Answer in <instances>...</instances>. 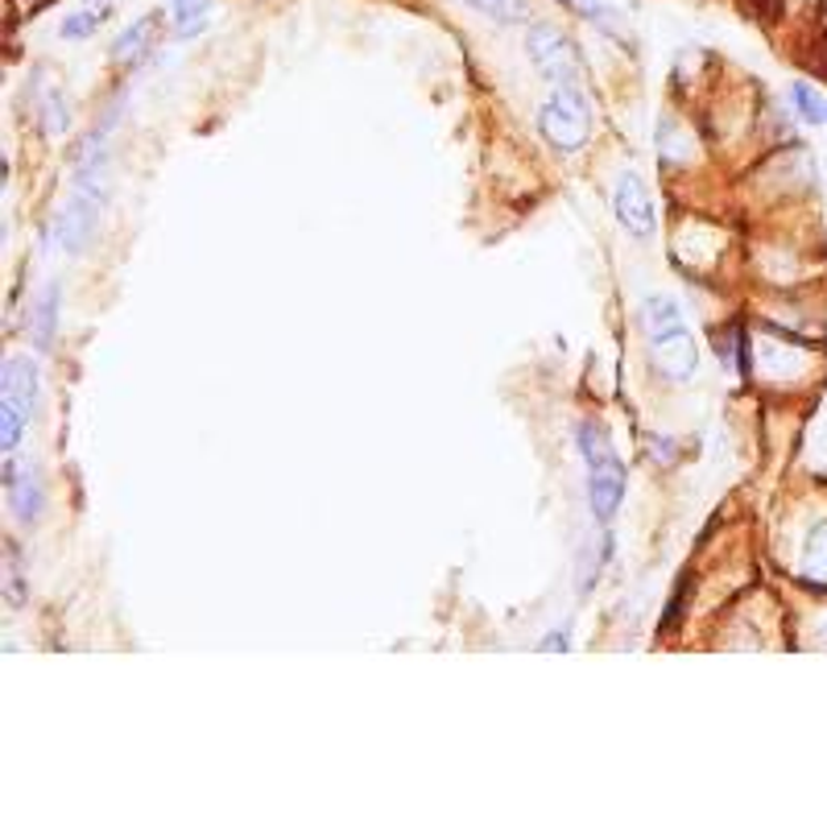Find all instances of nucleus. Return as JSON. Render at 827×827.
I'll use <instances>...</instances> for the list:
<instances>
[{
	"label": "nucleus",
	"instance_id": "obj_1",
	"mask_svg": "<svg viewBox=\"0 0 827 827\" xmlns=\"http://www.w3.org/2000/svg\"><path fill=\"white\" fill-rule=\"evenodd\" d=\"M104 166H108V154L104 149H92L79 162L75 170V187H71V199H66L63 216H59V245L66 252H83L92 245L95 228H100V211H104Z\"/></svg>",
	"mask_w": 827,
	"mask_h": 827
},
{
	"label": "nucleus",
	"instance_id": "obj_2",
	"mask_svg": "<svg viewBox=\"0 0 827 827\" xmlns=\"http://www.w3.org/2000/svg\"><path fill=\"white\" fill-rule=\"evenodd\" d=\"M538 133L555 154H579L592 137V104L583 87H550L538 108Z\"/></svg>",
	"mask_w": 827,
	"mask_h": 827
},
{
	"label": "nucleus",
	"instance_id": "obj_3",
	"mask_svg": "<svg viewBox=\"0 0 827 827\" xmlns=\"http://www.w3.org/2000/svg\"><path fill=\"white\" fill-rule=\"evenodd\" d=\"M38 410V364L33 356H9L0 364V447L17 452Z\"/></svg>",
	"mask_w": 827,
	"mask_h": 827
},
{
	"label": "nucleus",
	"instance_id": "obj_4",
	"mask_svg": "<svg viewBox=\"0 0 827 827\" xmlns=\"http://www.w3.org/2000/svg\"><path fill=\"white\" fill-rule=\"evenodd\" d=\"M526 54H530L534 71L547 79L550 87H583V54H579L576 38L562 33L559 25H547V21H534L526 30Z\"/></svg>",
	"mask_w": 827,
	"mask_h": 827
},
{
	"label": "nucleus",
	"instance_id": "obj_5",
	"mask_svg": "<svg viewBox=\"0 0 827 827\" xmlns=\"http://www.w3.org/2000/svg\"><path fill=\"white\" fill-rule=\"evenodd\" d=\"M612 216H617V224H621L633 240H650V236H654V228H658L654 199H650V190H645V183H641L638 174H621V178H617Z\"/></svg>",
	"mask_w": 827,
	"mask_h": 827
},
{
	"label": "nucleus",
	"instance_id": "obj_6",
	"mask_svg": "<svg viewBox=\"0 0 827 827\" xmlns=\"http://www.w3.org/2000/svg\"><path fill=\"white\" fill-rule=\"evenodd\" d=\"M650 360L671 385H691L695 373H700V344H695V335L688 328H679L671 335L650 340Z\"/></svg>",
	"mask_w": 827,
	"mask_h": 827
},
{
	"label": "nucleus",
	"instance_id": "obj_7",
	"mask_svg": "<svg viewBox=\"0 0 827 827\" xmlns=\"http://www.w3.org/2000/svg\"><path fill=\"white\" fill-rule=\"evenodd\" d=\"M4 484H9V509L17 514L21 526H33L42 509H46V488L33 464H9L4 468Z\"/></svg>",
	"mask_w": 827,
	"mask_h": 827
},
{
	"label": "nucleus",
	"instance_id": "obj_8",
	"mask_svg": "<svg viewBox=\"0 0 827 827\" xmlns=\"http://www.w3.org/2000/svg\"><path fill=\"white\" fill-rule=\"evenodd\" d=\"M624 464L612 455L604 464L588 468V505H592L596 521H612L621 514V500H624Z\"/></svg>",
	"mask_w": 827,
	"mask_h": 827
},
{
	"label": "nucleus",
	"instance_id": "obj_9",
	"mask_svg": "<svg viewBox=\"0 0 827 827\" xmlns=\"http://www.w3.org/2000/svg\"><path fill=\"white\" fill-rule=\"evenodd\" d=\"M162 17H166V13L137 17V21H133V25H128L116 42H112V66L133 71V66L145 63V59H149V50L157 46V38H162Z\"/></svg>",
	"mask_w": 827,
	"mask_h": 827
},
{
	"label": "nucleus",
	"instance_id": "obj_10",
	"mask_svg": "<svg viewBox=\"0 0 827 827\" xmlns=\"http://www.w3.org/2000/svg\"><path fill=\"white\" fill-rule=\"evenodd\" d=\"M59 302H63V286H59V281H46V290L33 298L30 335H33V348H42V352L54 344V331H59Z\"/></svg>",
	"mask_w": 827,
	"mask_h": 827
},
{
	"label": "nucleus",
	"instance_id": "obj_11",
	"mask_svg": "<svg viewBox=\"0 0 827 827\" xmlns=\"http://www.w3.org/2000/svg\"><path fill=\"white\" fill-rule=\"evenodd\" d=\"M641 328H645L650 340H658V335H671V331L688 328V319H683V307L671 294H650L641 302Z\"/></svg>",
	"mask_w": 827,
	"mask_h": 827
},
{
	"label": "nucleus",
	"instance_id": "obj_12",
	"mask_svg": "<svg viewBox=\"0 0 827 827\" xmlns=\"http://www.w3.org/2000/svg\"><path fill=\"white\" fill-rule=\"evenodd\" d=\"M166 4H170V30L183 42L199 38L207 30V21H211V0H166Z\"/></svg>",
	"mask_w": 827,
	"mask_h": 827
},
{
	"label": "nucleus",
	"instance_id": "obj_13",
	"mask_svg": "<svg viewBox=\"0 0 827 827\" xmlns=\"http://www.w3.org/2000/svg\"><path fill=\"white\" fill-rule=\"evenodd\" d=\"M476 13H484L488 21H500V25H526L530 21V0H464Z\"/></svg>",
	"mask_w": 827,
	"mask_h": 827
},
{
	"label": "nucleus",
	"instance_id": "obj_14",
	"mask_svg": "<svg viewBox=\"0 0 827 827\" xmlns=\"http://www.w3.org/2000/svg\"><path fill=\"white\" fill-rule=\"evenodd\" d=\"M579 455L588 459V468H596V464H604V459H612V443H609V431L600 426V422H583L579 426Z\"/></svg>",
	"mask_w": 827,
	"mask_h": 827
},
{
	"label": "nucleus",
	"instance_id": "obj_15",
	"mask_svg": "<svg viewBox=\"0 0 827 827\" xmlns=\"http://www.w3.org/2000/svg\"><path fill=\"white\" fill-rule=\"evenodd\" d=\"M104 17H108V9H95V4H87V9H79V13L63 17L59 33H63L66 42H83V38H92V33L104 25Z\"/></svg>",
	"mask_w": 827,
	"mask_h": 827
},
{
	"label": "nucleus",
	"instance_id": "obj_16",
	"mask_svg": "<svg viewBox=\"0 0 827 827\" xmlns=\"http://www.w3.org/2000/svg\"><path fill=\"white\" fill-rule=\"evenodd\" d=\"M803 579L827 583V521L807 538V550H803Z\"/></svg>",
	"mask_w": 827,
	"mask_h": 827
},
{
	"label": "nucleus",
	"instance_id": "obj_17",
	"mask_svg": "<svg viewBox=\"0 0 827 827\" xmlns=\"http://www.w3.org/2000/svg\"><path fill=\"white\" fill-rule=\"evenodd\" d=\"M790 104H795V112L807 125H824L827 121V104L807 87V83H795V87H790Z\"/></svg>",
	"mask_w": 827,
	"mask_h": 827
},
{
	"label": "nucleus",
	"instance_id": "obj_18",
	"mask_svg": "<svg viewBox=\"0 0 827 827\" xmlns=\"http://www.w3.org/2000/svg\"><path fill=\"white\" fill-rule=\"evenodd\" d=\"M66 125H71L66 100L59 92H46V100H42V128H46L50 137H59V133H66Z\"/></svg>",
	"mask_w": 827,
	"mask_h": 827
},
{
	"label": "nucleus",
	"instance_id": "obj_19",
	"mask_svg": "<svg viewBox=\"0 0 827 827\" xmlns=\"http://www.w3.org/2000/svg\"><path fill=\"white\" fill-rule=\"evenodd\" d=\"M571 4H576V9H583V13L592 17V21H600V25H609L612 17H617L604 0H571Z\"/></svg>",
	"mask_w": 827,
	"mask_h": 827
},
{
	"label": "nucleus",
	"instance_id": "obj_20",
	"mask_svg": "<svg viewBox=\"0 0 827 827\" xmlns=\"http://www.w3.org/2000/svg\"><path fill=\"white\" fill-rule=\"evenodd\" d=\"M83 4H95V9H108V0H83Z\"/></svg>",
	"mask_w": 827,
	"mask_h": 827
}]
</instances>
